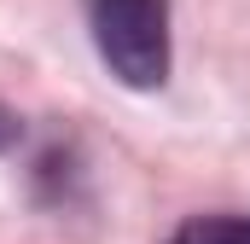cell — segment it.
Returning <instances> with one entry per match:
<instances>
[{"label":"cell","instance_id":"obj_1","mask_svg":"<svg viewBox=\"0 0 250 244\" xmlns=\"http://www.w3.org/2000/svg\"><path fill=\"white\" fill-rule=\"evenodd\" d=\"M93 47L128 87L169 76V0H93Z\"/></svg>","mask_w":250,"mask_h":244},{"label":"cell","instance_id":"obj_2","mask_svg":"<svg viewBox=\"0 0 250 244\" xmlns=\"http://www.w3.org/2000/svg\"><path fill=\"white\" fill-rule=\"evenodd\" d=\"M169 244H250V215H198Z\"/></svg>","mask_w":250,"mask_h":244},{"label":"cell","instance_id":"obj_3","mask_svg":"<svg viewBox=\"0 0 250 244\" xmlns=\"http://www.w3.org/2000/svg\"><path fill=\"white\" fill-rule=\"evenodd\" d=\"M12 145H18V117L0 105V151H12Z\"/></svg>","mask_w":250,"mask_h":244}]
</instances>
